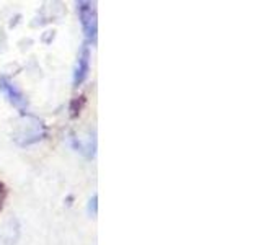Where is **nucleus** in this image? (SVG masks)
I'll use <instances>...</instances> for the list:
<instances>
[{"label":"nucleus","instance_id":"obj_1","mask_svg":"<svg viewBox=\"0 0 261 245\" xmlns=\"http://www.w3.org/2000/svg\"><path fill=\"white\" fill-rule=\"evenodd\" d=\"M46 129L43 121L38 119L36 116H30L24 114L16 122V128L13 131V139L15 142H18L20 145H30L35 144L44 137Z\"/></svg>","mask_w":261,"mask_h":245},{"label":"nucleus","instance_id":"obj_2","mask_svg":"<svg viewBox=\"0 0 261 245\" xmlns=\"http://www.w3.org/2000/svg\"><path fill=\"white\" fill-rule=\"evenodd\" d=\"M79 15L82 27H84L85 36L88 39H96V7L95 2H79Z\"/></svg>","mask_w":261,"mask_h":245},{"label":"nucleus","instance_id":"obj_3","mask_svg":"<svg viewBox=\"0 0 261 245\" xmlns=\"http://www.w3.org/2000/svg\"><path fill=\"white\" fill-rule=\"evenodd\" d=\"M0 90L5 93V96L8 98V102H10L13 106H16L18 110H27V106H28L27 98L23 96V93L15 87V84H12V82L8 80L7 77L0 79Z\"/></svg>","mask_w":261,"mask_h":245},{"label":"nucleus","instance_id":"obj_4","mask_svg":"<svg viewBox=\"0 0 261 245\" xmlns=\"http://www.w3.org/2000/svg\"><path fill=\"white\" fill-rule=\"evenodd\" d=\"M88 70H90V49L85 44L82 47V53L79 56V61H77V67H75V76H73V84L80 85L88 76Z\"/></svg>","mask_w":261,"mask_h":245},{"label":"nucleus","instance_id":"obj_5","mask_svg":"<svg viewBox=\"0 0 261 245\" xmlns=\"http://www.w3.org/2000/svg\"><path fill=\"white\" fill-rule=\"evenodd\" d=\"M93 208V214H96V194L93 196L92 200H90V206H88V209H92Z\"/></svg>","mask_w":261,"mask_h":245},{"label":"nucleus","instance_id":"obj_6","mask_svg":"<svg viewBox=\"0 0 261 245\" xmlns=\"http://www.w3.org/2000/svg\"><path fill=\"white\" fill-rule=\"evenodd\" d=\"M2 198H4V186L0 185V201H2Z\"/></svg>","mask_w":261,"mask_h":245}]
</instances>
